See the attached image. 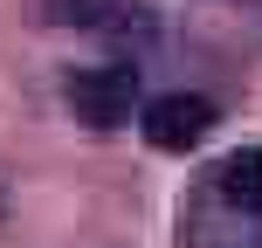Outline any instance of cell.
Segmentation results:
<instances>
[{
    "instance_id": "obj_2",
    "label": "cell",
    "mask_w": 262,
    "mask_h": 248,
    "mask_svg": "<svg viewBox=\"0 0 262 248\" xmlns=\"http://www.w3.org/2000/svg\"><path fill=\"white\" fill-rule=\"evenodd\" d=\"M207 131H214V104L207 97L172 90V97H152V104H145V138H152L159 152H186V145H200Z\"/></svg>"
},
{
    "instance_id": "obj_3",
    "label": "cell",
    "mask_w": 262,
    "mask_h": 248,
    "mask_svg": "<svg viewBox=\"0 0 262 248\" xmlns=\"http://www.w3.org/2000/svg\"><path fill=\"white\" fill-rule=\"evenodd\" d=\"M207 193L228 200V207H242V214H262V145H242V152L214 159Z\"/></svg>"
},
{
    "instance_id": "obj_1",
    "label": "cell",
    "mask_w": 262,
    "mask_h": 248,
    "mask_svg": "<svg viewBox=\"0 0 262 248\" xmlns=\"http://www.w3.org/2000/svg\"><path fill=\"white\" fill-rule=\"evenodd\" d=\"M131 104H138V69H124V62H97V69H76L69 76V110L83 124H97V131L124 124Z\"/></svg>"
},
{
    "instance_id": "obj_4",
    "label": "cell",
    "mask_w": 262,
    "mask_h": 248,
    "mask_svg": "<svg viewBox=\"0 0 262 248\" xmlns=\"http://www.w3.org/2000/svg\"><path fill=\"white\" fill-rule=\"evenodd\" d=\"M41 14H49L55 28H124L138 21V0H41Z\"/></svg>"
}]
</instances>
